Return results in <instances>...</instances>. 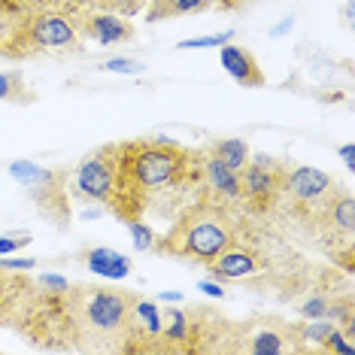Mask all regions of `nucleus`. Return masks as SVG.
I'll return each instance as SVG.
<instances>
[{
  "label": "nucleus",
  "instance_id": "nucleus-8",
  "mask_svg": "<svg viewBox=\"0 0 355 355\" xmlns=\"http://www.w3.org/2000/svg\"><path fill=\"white\" fill-rule=\"evenodd\" d=\"M28 40L31 49L43 52V49H79V31L64 12L55 10H37L34 19L28 25Z\"/></svg>",
  "mask_w": 355,
  "mask_h": 355
},
{
  "label": "nucleus",
  "instance_id": "nucleus-9",
  "mask_svg": "<svg viewBox=\"0 0 355 355\" xmlns=\"http://www.w3.org/2000/svg\"><path fill=\"white\" fill-rule=\"evenodd\" d=\"M64 180H67V171H55L52 180H46V182H40L31 189L40 213H43L55 228H67L70 225V200H67V191H64L67 189Z\"/></svg>",
  "mask_w": 355,
  "mask_h": 355
},
{
  "label": "nucleus",
  "instance_id": "nucleus-24",
  "mask_svg": "<svg viewBox=\"0 0 355 355\" xmlns=\"http://www.w3.org/2000/svg\"><path fill=\"white\" fill-rule=\"evenodd\" d=\"M322 352H343V355H352V352H355V346L346 340V337H343V328L337 325V328L325 337V343H322Z\"/></svg>",
  "mask_w": 355,
  "mask_h": 355
},
{
  "label": "nucleus",
  "instance_id": "nucleus-14",
  "mask_svg": "<svg viewBox=\"0 0 355 355\" xmlns=\"http://www.w3.org/2000/svg\"><path fill=\"white\" fill-rule=\"evenodd\" d=\"M83 258H85V268L103 279H125V277H131V270H134L131 258L116 252V249H107V246L88 249Z\"/></svg>",
  "mask_w": 355,
  "mask_h": 355
},
{
  "label": "nucleus",
  "instance_id": "nucleus-18",
  "mask_svg": "<svg viewBox=\"0 0 355 355\" xmlns=\"http://www.w3.org/2000/svg\"><path fill=\"white\" fill-rule=\"evenodd\" d=\"M249 352H261V355H279V352H288L295 349L288 343V334L286 331H273V328H255L249 334Z\"/></svg>",
  "mask_w": 355,
  "mask_h": 355
},
{
  "label": "nucleus",
  "instance_id": "nucleus-12",
  "mask_svg": "<svg viewBox=\"0 0 355 355\" xmlns=\"http://www.w3.org/2000/svg\"><path fill=\"white\" fill-rule=\"evenodd\" d=\"M261 268H264V258L246 246H237V243H231L222 255H216L213 261H209V273H213V277H225V279L252 277V273H258Z\"/></svg>",
  "mask_w": 355,
  "mask_h": 355
},
{
  "label": "nucleus",
  "instance_id": "nucleus-10",
  "mask_svg": "<svg viewBox=\"0 0 355 355\" xmlns=\"http://www.w3.org/2000/svg\"><path fill=\"white\" fill-rule=\"evenodd\" d=\"M76 31L92 37L98 46H116L128 43L134 37V25L119 12H88L85 19L76 21Z\"/></svg>",
  "mask_w": 355,
  "mask_h": 355
},
{
  "label": "nucleus",
  "instance_id": "nucleus-25",
  "mask_svg": "<svg viewBox=\"0 0 355 355\" xmlns=\"http://www.w3.org/2000/svg\"><path fill=\"white\" fill-rule=\"evenodd\" d=\"M101 70H110V73H143V64L134 58H110L101 64Z\"/></svg>",
  "mask_w": 355,
  "mask_h": 355
},
{
  "label": "nucleus",
  "instance_id": "nucleus-27",
  "mask_svg": "<svg viewBox=\"0 0 355 355\" xmlns=\"http://www.w3.org/2000/svg\"><path fill=\"white\" fill-rule=\"evenodd\" d=\"M37 286L49 288V292H67V288H70V282L64 279V277H58V273H43V277H40V282H37Z\"/></svg>",
  "mask_w": 355,
  "mask_h": 355
},
{
  "label": "nucleus",
  "instance_id": "nucleus-3",
  "mask_svg": "<svg viewBox=\"0 0 355 355\" xmlns=\"http://www.w3.org/2000/svg\"><path fill=\"white\" fill-rule=\"evenodd\" d=\"M134 295L122 288H70V319L76 334L98 337H128V316H131Z\"/></svg>",
  "mask_w": 355,
  "mask_h": 355
},
{
  "label": "nucleus",
  "instance_id": "nucleus-20",
  "mask_svg": "<svg viewBox=\"0 0 355 355\" xmlns=\"http://www.w3.org/2000/svg\"><path fill=\"white\" fill-rule=\"evenodd\" d=\"M10 173L21 185H28V189H34V185H40V182H46V180H52V176H55V171H49V167H40V164H31V161H12Z\"/></svg>",
  "mask_w": 355,
  "mask_h": 355
},
{
  "label": "nucleus",
  "instance_id": "nucleus-5",
  "mask_svg": "<svg viewBox=\"0 0 355 355\" xmlns=\"http://www.w3.org/2000/svg\"><path fill=\"white\" fill-rule=\"evenodd\" d=\"M340 185L319 167H288V171L282 167L279 176V191H286L292 204L304 209H322Z\"/></svg>",
  "mask_w": 355,
  "mask_h": 355
},
{
  "label": "nucleus",
  "instance_id": "nucleus-19",
  "mask_svg": "<svg viewBox=\"0 0 355 355\" xmlns=\"http://www.w3.org/2000/svg\"><path fill=\"white\" fill-rule=\"evenodd\" d=\"M0 101H10V103H31L34 94L25 85V76L19 70H6L0 73Z\"/></svg>",
  "mask_w": 355,
  "mask_h": 355
},
{
  "label": "nucleus",
  "instance_id": "nucleus-26",
  "mask_svg": "<svg viewBox=\"0 0 355 355\" xmlns=\"http://www.w3.org/2000/svg\"><path fill=\"white\" fill-rule=\"evenodd\" d=\"M28 243H31L28 234H21V237H15V234H10V237H0V258L19 252V249H21V246H28Z\"/></svg>",
  "mask_w": 355,
  "mask_h": 355
},
{
  "label": "nucleus",
  "instance_id": "nucleus-1",
  "mask_svg": "<svg viewBox=\"0 0 355 355\" xmlns=\"http://www.w3.org/2000/svg\"><path fill=\"white\" fill-rule=\"evenodd\" d=\"M119 152V195L110 204L125 225L146 213L149 195L161 189H176L185 182H198L200 155L189 152L173 140H131L116 143Z\"/></svg>",
  "mask_w": 355,
  "mask_h": 355
},
{
  "label": "nucleus",
  "instance_id": "nucleus-32",
  "mask_svg": "<svg viewBox=\"0 0 355 355\" xmlns=\"http://www.w3.org/2000/svg\"><path fill=\"white\" fill-rule=\"evenodd\" d=\"M161 301H167V304H182V295H180V292H164V295H161Z\"/></svg>",
  "mask_w": 355,
  "mask_h": 355
},
{
  "label": "nucleus",
  "instance_id": "nucleus-6",
  "mask_svg": "<svg viewBox=\"0 0 355 355\" xmlns=\"http://www.w3.org/2000/svg\"><path fill=\"white\" fill-rule=\"evenodd\" d=\"M37 12L34 0H0V58H31L28 25Z\"/></svg>",
  "mask_w": 355,
  "mask_h": 355
},
{
  "label": "nucleus",
  "instance_id": "nucleus-17",
  "mask_svg": "<svg viewBox=\"0 0 355 355\" xmlns=\"http://www.w3.org/2000/svg\"><path fill=\"white\" fill-rule=\"evenodd\" d=\"M209 155L219 158L225 167H231V171H243L249 164V143L243 137H228V140H219L209 146Z\"/></svg>",
  "mask_w": 355,
  "mask_h": 355
},
{
  "label": "nucleus",
  "instance_id": "nucleus-28",
  "mask_svg": "<svg viewBox=\"0 0 355 355\" xmlns=\"http://www.w3.org/2000/svg\"><path fill=\"white\" fill-rule=\"evenodd\" d=\"M0 268H6V270H34L37 261L34 258H19V261H0Z\"/></svg>",
  "mask_w": 355,
  "mask_h": 355
},
{
  "label": "nucleus",
  "instance_id": "nucleus-2",
  "mask_svg": "<svg viewBox=\"0 0 355 355\" xmlns=\"http://www.w3.org/2000/svg\"><path fill=\"white\" fill-rule=\"evenodd\" d=\"M231 243H237V219L219 195L204 198L200 204L189 207L167 237H155V252L173 258H195L200 264H209L216 255H222Z\"/></svg>",
  "mask_w": 355,
  "mask_h": 355
},
{
  "label": "nucleus",
  "instance_id": "nucleus-21",
  "mask_svg": "<svg viewBox=\"0 0 355 355\" xmlns=\"http://www.w3.org/2000/svg\"><path fill=\"white\" fill-rule=\"evenodd\" d=\"M237 37L234 31H219V34H207V37H195V40H182L176 43V49H216V46H225Z\"/></svg>",
  "mask_w": 355,
  "mask_h": 355
},
{
  "label": "nucleus",
  "instance_id": "nucleus-23",
  "mask_svg": "<svg viewBox=\"0 0 355 355\" xmlns=\"http://www.w3.org/2000/svg\"><path fill=\"white\" fill-rule=\"evenodd\" d=\"M128 228H131V237H134V249H140V252H149V249L155 246V231H152L143 219L128 222Z\"/></svg>",
  "mask_w": 355,
  "mask_h": 355
},
{
  "label": "nucleus",
  "instance_id": "nucleus-29",
  "mask_svg": "<svg viewBox=\"0 0 355 355\" xmlns=\"http://www.w3.org/2000/svg\"><path fill=\"white\" fill-rule=\"evenodd\" d=\"M200 292H204V295H213V297H225V288L219 286V282H213V279H204V282H200Z\"/></svg>",
  "mask_w": 355,
  "mask_h": 355
},
{
  "label": "nucleus",
  "instance_id": "nucleus-11",
  "mask_svg": "<svg viewBox=\"0 0 355 355\" xmlns=\"http://www.w3.org/2000/svg\"><path fill=\"white\" fill-rule=\"evenodd\" d=\"M219 61H222L225 73L231 79H237V85H243V88H261L264 85V70L258 67L255 55L249 49H243V46L225 43Z\"/></svg>",
  "mask_w": 355,
  "mask_h": 355
},
{
  "label": "nucleus",
  "instance_id": "nucleus-22",
  "mask_svg": "<svg viewBox=\"0 0 355 355\" xmlns=\"http://www.w3.org/2000/svg\"><path fill=\"white\" fill-rule=\"evenodd\" d=\"M331 304H334V297L331 295H310L301 306H297V310H301L304 319H328Z\"/></svg>",
  "mask_w": 355,
  "mask_h": 355
},
{
  "label": "nucleus",
  "instance_id": "nucleus-30",
  "mask_svg": "<svg viewBox=\"0 0 355 355\" xmlns=\"http://www.w3.org/2000/svg\"><path fill=\"white\" fill-rule=\"evenodd\" d=\"M340 155H343V161H346V167H349V171H352V167H355V155H352V143H346V146L340 149Z\"/></svg>",
  "mask_w": 355,
  "mask_h": 355
},
{
  "label": "nucleus",
  "instance_id": "nucleus-4",
  "mask_svg": "<svg viewBox=\"0 0 355 355\" xmlns=\"http://www.w3.org/2000/svg\"><path fill=\"white\" fill-rule=\"evenodd\" d=\"M73 189L79 198L103 204L110 209V204L119 195V152L116 143L112 146H101L98 152H92L88 158H83V164L73 173Z\"/></svg>",
  "mask_w": 355,
  "mask_h": 355
},
{
  "label": "nucleus",
  "instance_id": "nucleus-13",
  "mask_svg": "<svg viewBox=\"0 0 355 355\" xmlns=\"http://www.w3.org/2000/svg\"><path fill=\"white\" fill-rule=\"evenodd\" d=\"M200 173L207 180V189H213V195H219L225 200H240V173L225 167L219 158L200 155Z\"/></svg>",
  "mask_w": 355,
  "mask_h": 355
},
{
  "label": "nucleus",
  "instance_id": "nucleus-15",
  "mask_svg": "<svg viewBox=\"0 0 355 355\" xmlns=\"http://www.w3.org/2000/svg\"><path fill=\"white\" fill-rule=\"evenodd\" d=\"M243 0H155V6L149 10V21L158 19H173V15H191L204 10H234Z\"/></svg>",
  "mask_w": 355,
  "mask_h": 355
},
{
  "label": "nucleus",
  "instance_id": "nucleus-16",
  "mask_svg": "<svg viewBox=\"0 0 355 355\" xmlns=\"http://www.w3.org/2000/svg\"><path fill=\"white\" fill-rule=\"evenodd\" d=\"M161 337V310L152 301H134L128 316V337Z\"/></svg>",
  "mask_w": 355,
  "mask_h": 355
},
{
  "label": "nucleus",
  "instance_id": "nucleus-7",
  "mask_svg": "<svg viewBox=\"0 0 355 355\" xmlns=\"http://www.w3.org/2000/svg\"><path fill=\"white\" fill-rule=\"evenodd\" d=\"M279 176L282 164L268 155H258L255 161L249 158V164L240 171V200H246L252 209H268L279 195Z\"/></svg>",
  "mask_w": 355,
  "mask_h": 355
},
{
  "label": "nucleus",
  "instance_id": "nucleus-31",
  "mask_svg": "<svg viewBox=\"0 0 355 355\" xmlns=\"http://www.w3.org/2000/svg\"><path fill=\"white\" fill-rule=\"evenodd\" d=\"M292 25H295V19H286V21H279V25L273 28V37H279V34H286V31H292Z\"/></svg>",
  "mask_w": 355,
  "mask_h": 355
}]
</instances>
